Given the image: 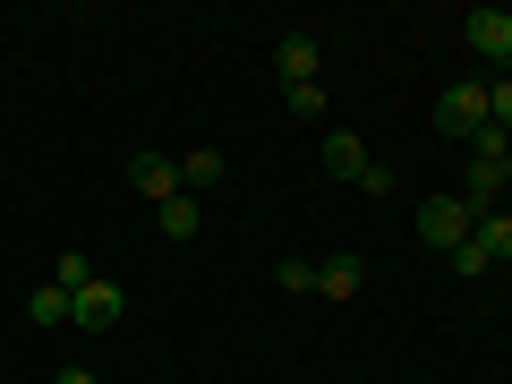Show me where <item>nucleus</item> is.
Masks as SVG:
<instances>
[{"label": "nucleus", "instance_id": "obj_1", "mask_svg": "<svg viewBox=\"0 0 512 384\" xmlns=\"http://www.w3.org/2000/svg\"><path fill=\"white\" fill-rule=\"evenodd\" d=\"M470 231H478V214H470L461 197H427V205H419V239H427L436 256H453Z\"/></svg>", "mask_w": 512, "mask_h": 384}, {"label": "nucleus", "instance_id": "obj_13", "mask_svg": "<svg viewBox=\"0 0 512 384\" xmlns=\"http://www.w3.org/2000/svg\"><path fill=\"white\" fill-rule=\"evenodd\" d=\"M154 222H163V239H197V197H171V205H154Z\"/></svg>", "mask_w": 512, "mask_h": 384}, {"label": "nucleus", "instance_id": "obj_3", "mask_svg": "<svg viewBox=\"0 0 512 384\" xmlns=\"http://www.w3.org/2000/svg\"><path fill=\"white\" fill-rule=\"evenodd\" d=\"M120 308H128V299H120V282H103V274H94L86 291H77V316H69V325H86V333H111V325H120Z\"/></svg>", "mask_w": 512, "mask_h": 384}, {"label": "nucleus", "instance_id": "obj_2", "mask_svg": "<svg viewBox=\"0 0 512 384\" xmlns=\"http://www.w3.org/2000/svg\"><path fill=\"white\" fill-rule=\"evenodd\" d=\"M436 128L470 146L478 128H487V86H478V77H461V86H444V103H436Z\"/></svg>", "mask_w": 512, "mask_h": 384}, {"label": "nucleus", "instance_id": "obj_9", "mask_svg": "<svg viewBox=\"0 0 512 384\" xmlns=\"http://www.w3.org/2000/svg\"><path fill=\"white\" fill-rule=\"evenodd\" d=\"M504 163H470V180H461V205H470V214H495V197H504Z\"/></svg>", "mask_w": 512, "mask_h": 384}, {"label": "nucleus", "instance_id": "obj_14", "mask_svg": "<svg viewBox=\"0 0 512 384\" xmlns=\"http://www.w3.org/2000/svg\"><path fill=\"white\" fill-rule=\"evenodd\" d=\"M52 282H60V291H86V282H94V256H86V248H60Z\"/></svg>", "mask_w": 512, "mask_h": 384}, {"label": "nucleus", "instance_id": "obj_8", "mask_svg": "<svg viewBox=\"0 0 512 384\" xmlns=\"http://www.w3.org/2000/svg\"><path fill=\"white\" fill-rule=\"evenodd\" d=\"M325 180H367V146L350 137V128H333V137H325Z\"/></svg>", "mask_w": 512, "mask_h": 384}, {"label": "nucleus", "instance_id": "obj_20", "mask_svg": "<svg viewBox=\"0 0 512 384\" xmlns=\"http://www.w3.org/2000/svg\"><path fill=\"white\" fill-rule=\"evenodd\" d=\"M504 77H512V52H504Z\"/></svg>", "mask_w": 512, "mask_h": 384}, {"label": "nucleus", "instance_id": "obj_18", "mask_svg": "<svg viewBox=\"0 0 512 384\" xmlns=\"http://www.w3.org/2000/svg\"><path fill=\"white\" fill-rule=\"evenodd\" d=\"M52 384H94V376H86V367H60V376H52Z\"/></svg>", "mask_w": 512, "mask_h": 384}, {"label": "nucleus", "instance_id": "obj_12", "mask_svg": "<svg viewBox=\"0 0 512 384\" xmlns=\"http://www.w3.org/2000/svg\"><path fill=\"white\" fill-rule=\"evenodd\" d=\"M478 248H487V265H512V214H478Z\"/></svg>", "mask_w": 512, "mask_h": 384}, {"label": "nucleus", "instance_id": "obj_4", "mask_svg": "<svg viewBox=\"0 0 512 384\" xmlns=\"http://www.w3.org/2000/svg\"><path fill=\"white\" fill-rule=\"evenodd\" d=\"M274 69H282V86H316L325 43H316V35H282V43H274Z\"/></svg>", "mask_w": 512, "mask_h": 384}, {"label": "nucleus", "instance_id": "obj_16", "mask_svg": "<svg viewBox=\"0 0 512 384\" xmlns=\"http://www.w3.org/2000/svg\"><path fill=\"white\" fill-rule=\"evenodd\" d=\"M453 274H461V282H478V274H495V265H487V248H478V239H461V248H453Z\"/></svg>", "mask_w": 512, "mask_h": 384}, {"label": "nucleus", "instance_id": "obj_17", "mask_svg": "<svg viewBox=\"0 0 512 384\" xmlns=\"http://www.w3.org/2000/svg\"><path fill=\"white\" fill-rule=\"evenodd\" d=\"M282 103H291L299 120H316V111H325V77H316V86H282Z\"/></svg>", "mask_w": 512, "mask_h": 384}, {"label": "nucleus", "instance_id": "obj_15", "mask_svg": "<svg viewBox=\"0 0 512 384\" xmlns=\"http://www.w3.org/2000/svg\"><path fill=\"white\" fill-rule=\"evenodd\" d=\"M487 128H504V137H512V77H495V86H487Z\"/></svg>", "mask_w": 512, "mask_h": 384}, {"label": "nucleus", "instance_id": "obj_7", "mask_svg": "<svg viewBox=\"0 0 512 384\" xmlns=\"http://www.w3.org/2000/svg\"><path fill=\"white\" fill-rule=\"evenodd\" d=\"M316 291L325 299H359L367 291V256H325V265H316Z\"/></svg>", "mask_w": 512, "mask_h": 384}, {"label": "nucleus", "instance_id": "obj_10", "mask_svg": "<svg viewBox=\"0 0 512 384\" xmlns=\"http://www.w3.org/2000/svg\"><path fill=\"white\" fill-rule=\"evenodd\" d=\"M26 316H35L43 333H52V325H69V316H77V291H60V282H43V291L26 299Z\"/></svg>", "mask_w": 512, "mask_h": 384}, {"label": "nucleus", "instance_id": "obj_11", "mask_svg": "<svg viewBox=\"0 0 512 384\" xmlns=\"http://www.w3.org/2000/svg\"><path fill=\"white\" fill-rule=\"evenodd\" d=\"M222 171H231V154H214V146H197V154H188V163H180V188H188V197H197V188H214Z\"/></svg>", "mask_w": 512, "mask_h": 384}, {"label": "nucleus", "instance_id": "obj_19", "mask_svg": "<svg viewBox=\"0 0 512 384\" xmlns=\"http://www.w3.org/2000/svg\"><path fill=\"white\" fill-rule=\"evenodd\" d=\"M504 180H512V154H504Z\"/></svg>", "mask_w": 512, "mask_h": 384}, {"label": "nucleus", "instance_id": "obj_5", "mask_svg": "<svg viewBox=\"0 0 512 384\" xmlns=\"http://www.w3.org/2000/svg\"><path fill=\"white\" fill-rule=\"evenodd\" d=\"M461 35H470L478 60H504V52H512V9H470V18H461Z\"/></svg>", "mask_w": 512, "mask_h": 384}, {"label": "nucleus", "instance_id": "obj_6", "mask_svg": "<svg viewBox=\"0 0 512 384\" xmlns=\"http://www.w3.org/2000/svg\"><path fill=\"white\" fill-rule=\"evenodd\" d=\"M128 180H137V197H154V205L180 197V163H171V154H137V163H128Z\"/></svg>", "mask_w": 512, "mask_h": 384}]
</instances>
